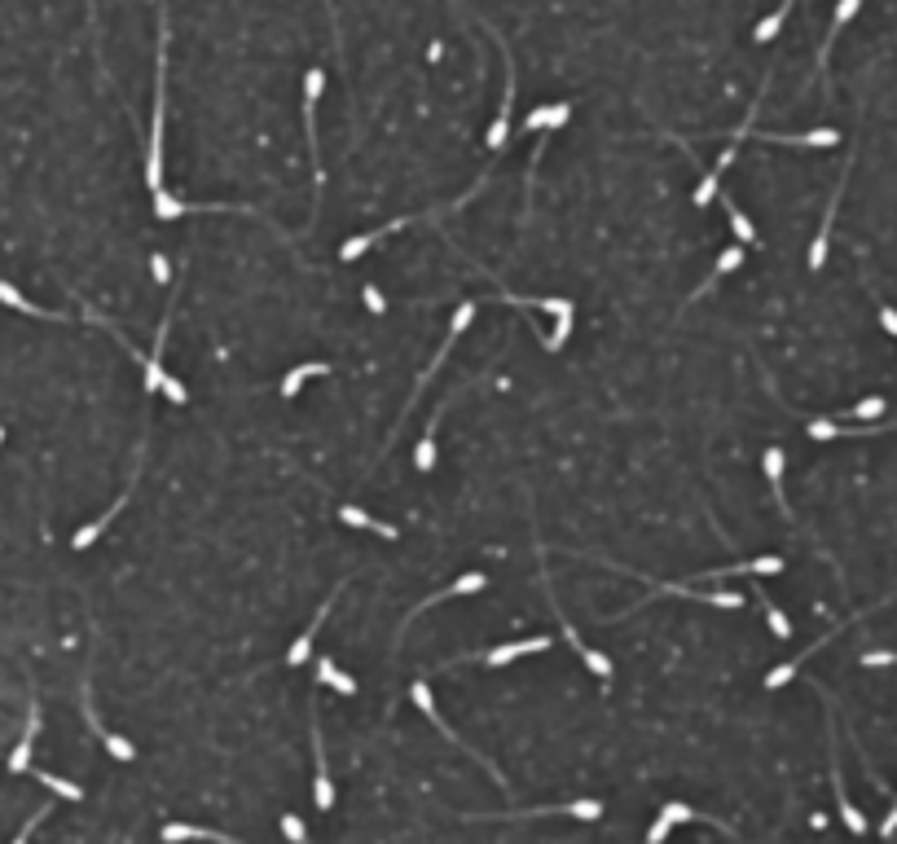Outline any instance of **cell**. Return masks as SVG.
Returning <instances> with one entry per match:
<instances>
[{
    "label": "cell",
    "mask_w": 897,
    "mask_h": 844,
    "mask_svg": "<svg viewBox=\"0 0 897 844\" xmlns=\"http://www.w3.org/2000/svg\"><path fill=\"white\" fill-rule=\"evenodd\" d=\"M168 0L159 5V62H154V119H150V150H146V185L150 194L163 190V137H168Z\"/></svg>",
    "instance_id": "6da1fadb"
},
{
    "label": "cell",
    "mask_w": 897,
    "mask_h": 844,
    "mask_svg": "<svg viewBox=\"0 0 897 844\" xmlns=\"http://www.w3.org/2000/svg\"><path fill=\"white\" fill-rule=\"evenodd\" d=\"M321 88H326V75L308 71L304 75V132H308V159H313L317 194H321V185H326V172H321V150H317V102H321Z\"/></svg>",
    "instance_id": "7a4b0ae2"
},
{
    "label": "cell",
    "mask_w": 897,
    "mask_h": 844,
    "mask_svg": "<svg viewBox=\"0 0 897 844\" xmlns=\"http://www.w3.org/2000/svg\"><path fill=\"white\" fill-rule=\"evenodd\" d=\"M849 172H854V150H849V159H845V172L836 176L832 203H827L823 225H818V238H814V247H810V269H814V273L827 264V247H832V225H836V211H840V194H845V185H849Z\"/></svg>",
    "instance_id": "3957f363"
},
{
    "label": "cell",
    "mask_w": 897,
    "mask_h": 844,
    "mask_svg": "<svg viewBox=\"0 0 897 844\" xmlns=\"http://www.w3.org/2000/svg\"><path fill=\"white\" fill-rule=\"evenodd\" d=\"M308 739H313V752H317V774H313V805L326 814L335 809V783H330V770H326V748H321V721H317V708L308 704Z\"/></svg>",
    "instance_id": "277c9868"
},
{
    "label": "cell",
    "mask_w": 897,
    "mask_h": 844,
    "mask_svg": "<svg viewBox=\"0 0 897 844\" xmlns=\"http://www.w3.org/2000/svg\"><path fill=\"white\" fill-rule=\"evenodd\" d=\"M827 730H832V787H836V805H840V818H845V827L854 831V836H862V831H867V818H862V809H854V801H849V792H845V774H840L836 713H827Z\"/></svg>",
    "instance_id": "5b68a950"
},
{
    "label": "cell",
    "mask_w": 897,
    "mask_h": 844,
    "mask_svg": "<svg viewBox=\"0 0 897 844\" xmlns=\"http://www.w3.org/2000/svg\"><path fill=\"white\" fill-rule=\"evenodd\" d=\"M546 590H550V607H555V616H559V629H563V638H568V642H572V647H577V655H581V660H585V669H590L594 677H603V682H607V677H612V660H607V655H603V651H594V647H590V642H581V633H577V629H572V625H568V616H563V603H559V598H555V585H550V581H546Z\"/></svg>",
    "instance_id": "8992f818"
},
{
    "label": "cell",
    "mask_w": 897,
    "mask_h": 844,
    "mask_svg": "<svg viewBox=\"0 0 897 844\" xmlns=\"http://www.w3.org/2000/svg\"><path fill=\"white\" fill-rule=\"evenodd\" d=\"M80 695H84V717H88V730H93V735L106 743V752H110V757H115V761H137V748H132V743H128L124 735H115V730H106V726H102V717H97V708H93V686H88V677H84V691H80Z\"/></svg>",
    "instance_id": "52a82bcc"
},
{
    "label": "cell",
    "mask_w": 897,
    "mask_h": 844,
    "mask_svg": "<svg viewBox=\"0 0 897 844\" xmlns=\"http://www.w3.org/2000/svg\"><path fill=\"white\" fill-rule=\"evenodd\" d=\"M141 453H146V440H141V449H137V462H132V480H128V488H124V493H119V502L110 506L102 519H93V524H88V528H80V532H75V537H71V546H75V550H88V546H93V541H97V537H102V532L110 528V519H115L119 510H124V502L132 497V488H137V475H141Z\"/></svg>",
    "instance_id": "ba28073f"
},
{
    "label": "cell",
    "mask_w": 897,
    "mask_h": 844,
    "mask_svg": "<svg viewBox=\"0 0 897 844\" xmlns=\"http://www.w3.org/2000/svg\"><path fill=\"white\" fill-rule=\"evenodd\" d=\"M678 823H713L717 831H730L726 823H717V818H708V814H700V809H691V805L673 801V805H664V809H660V818H656V823H651V831H647V840H651V844H660V840H664V836H669V831H673V827H678Z\"/></svg>",
    "instance_id": "9c48e42d"
},
{
    "label": "cell",
    "mask_w": 897,
    "mask_h": 844,
    "mask_svg": "<svg viewBox=\"0 0 897 844\" xmlns=\"http://www.w3.org/2000/svg\"><path fill=\"white\" fill-rule=\"evenodd\" d=\"M409 699H414V704H418V713H423V717H431V721H436V730H440V735H445L449 743H458V748H467V743H462V739H458V735H453V730L445 726V721H440V717H436V699H431V686H427V682H414V686H409ZM467 752H471V748H467ZM471 757H475V761H480V765H489V774H493V779H497V783H506V779H502V774H497V765H493V761H484V752H471Z\"/></svg>",
    "instance_id": "30bf717a"
},
{
    "label": "cell",
    "mask_w": 897,
    "mask_h": 844,
    "mask_svg": "<svg viewBox=\"0 0 897 844\" xmlns=\"http://www.w3.org/2000/svg\"><path fill=\"white\" fill-rule=\"evenodd\" d=\"M36 739H40V699L31 691L27 699V730H22L18 748L9 752V774H27L31 770V752H36Z\"/></svg>",
    "instance_id": "8fae6325"
},
{
    "label": "cell",
    "mask_w": 897,
    "mask_h": 844,
    "mask_svg": "<svg viewBox=\"0 0 897 844\" xmlns=\"http://www.w3.org/2000/svg\"><path fill=\"white\" fill-rule=\"evenodd\" d=\"M497 44H502V58H506V102L502 110H497L493 128H489V150H502L506 146V132H511V106H515V71H511V49H506V40L497 36Z\"/></svg>",
    "instance_id": "7c38bea8"
},
{
    "label": "cell",
    "mask_w": 897,
    "mask_h": 844,
    "mask_svg": "<svg viewBox=\"0 0 897 844\" xmlns=\"http://www.w3.org/2000/svg\"><path fill=\"white\" fill-rule=\"evenodd\" d=\"M343 585H348V581H339V585H335V594H330V598H326V603H321V612L313 616V625H308V629H304V633H299V638L291 642V651H286V664H291V669H299V664H304V660H308V655H313V638H317L321 620H326V612H330V603H335V598L343 594Z\"/></svg>",
    "instance_id": "4fadbf2b"
},
{
    "label": "cell",
    "mask_w": 897,
    "mask_h": 844,
    "mask_svg": "<svg viewBox=\"0 0 897 844\" xmlns=\"http://www.w3.org/2000/svg\"><path fill=\"white\" fill-rule=\"evenodd\" d=\"M550 647V638H524V642H502V647H493V651H480L475 660H484L489 669H502V664H511V660H519V655H537V651H546Z\"/></svg>",
    "instance_id": "5bb4252c"
},
{
    "label": "cell",
    "mask_w": 897,
    "mask_h": 844,
    "mask_svg": "<svg viewBox=\"0 0 897 844\" xmlns=\"http://www.w3.org/2000/svg\"><path fill=\"white\" fill-rule=\"evenodd\" d=\"M480 590H489V576H484V572H462L449 590H436L431 598H423V603L414 607V616L427 612V607H436V603H449V598H462V594H480Z\"/></svg>",
    "instance_id": "9a60e30c"
},
{
    "label": "cell",
    "mask_w": 897,
    "mask_h": 844,
    "mask_svg": "<svg viewBox=\"0 0 897 844\" xmlns=\"http://www.w3.org/2000/svg\"><path fill=\"white\" fill-rule=\"evenodd\" d=\"M788 563L779 554H766V559H748V563H730V568H717V572H700L695 581H722V576H735V572H748V576H779Z\"/></svg>",
    "instance_id": "2e32d148"
},
{
    "label": "cell",
    "mask_w": 897,
    "mask_h": 844,
    "mask_svg": "<svg viewBox=\"0 0 897 844\" xmlns=\"http://www.w3.org/2000/svg\"><path fill=\"white\" fill-rule=\"evenodd\" d=\"M862 9V0H840L836 5V14H832V27H827V40H823V49H818V71H823V88H827V58H832V44H836V36L849 27V18H854Z\"/></svg>",
    "instance_id": "e0dca14e"
},
{
    "label": "cell",
    "mask_w": 897,
    "mask_h": 844,
    "mask_svg": "<svg viewBox=\"0 0 897 844\" xmlns=\"http://www.w3.org/2000/svg\"><path fill=\"white\" fill-rule=\"evenodd\" d=\"M761 141H770V146H810V150H827L840 141L836 128H814V132H801V137H783V132H761Z\"/></svg>",
    "instance_id": "ac0fdd59"
},
{
    "label": "cell",
    "mask_w": 897,
    "mask_h": 844,
    "mask_svg": "<svg viewBox=\"0 0 897 844\" xmlns=\"http://www.w3.org/2000/svg\"><path fill=\"white\" fill-rule=\"evenodd\" d=\"M0 304L14 308V313H22V317H36V321H62V313H49V308H36V304H31V299L22 295L14 282H0Z\"/></svg>",
    "instance_id": "d6986e66"
},
{
    "label": "cell",
    "mask_w": 897,
    "mask_h": 844,
    "mask_svg": "<svg viewBox=\"0 0 897 844\" xmlns=\"http://www.w3.org/2000/svg\"><path fill=\"white\" fill-rule=\"evenodd\" d=\"M401 225H409V220H396V225H387V229H374V233H357V238H348V242H343V247H339V260H343V264L361 260L365 251H370V247H379V242L387 238V233H396Z\"/></svg>",
    "instance_id": "ffe728a7"
},
{
    "label": "cell",
    "mask_w": 897,
    "mask_h": 844,
    "mask_svg": "<svg viewBox=\"0 0 897 844\" xmlns=\"http://www.w3.org/2000/svg\"><path fill=\"white\" fill-rule=\"evenodd\" d=\"M339 519L348 528H361V532H379V537H387V541H396L401 537V528H392V524H383V519H374V515H365L361 506H339Z\"/></svg>",
    "instance_id": "44dd1931"
},
{
    "label": "cell",
    "mask_w": 897,
    "mask_h": 844,
    "mask_svg": "<svg viewBox=\"0 0 897 844\" xmlns=\"http://www.w3.org/2000/svg\"><path fill=\"white\" fill-rule=\"evenodd\" d=\"M168 844L176 840H216V844H234V836H225V831H212V827H190V823H168L159 831Z\"/></svg>",
    "instance_id": "7402d4cb"
},
{
    "label": "cell",
    "mask_w": 897,
    "mask_h": 844,
    "mask_svg": "<svg viewBox=\"0 0 897 844\" xmlns=\"http://www.w3.org/2000/svg\"><path fill=\"white\" fill-rule=\"evenodd\" d=\"M572 119V106L559 102V106H537L533 115L524 119V132H541V128H563Z\"/></svg>",
    "instance_id": "603a6c76"
},
{
    "label": "cell",
    "mask_w": 897,
    "mask_h": 844,
    "mask_svg": "<svg viewBox=\"0 0 897 844\" xmlns=\"http://www.w3.org/2000/svg\"><path fill=\"white\" fill-rule=\"evenodd\" d=\"M739 264H744V242H739V247H726L722 255H717L713 273H708V277H704V286H700V291H695V295L713 291V286H717V282H722V277H726V273H735V269H739Z\"/></svg>",
    "instance_id": "cb8c5ba5"
},
{
    "label": "cell",
    "mask_w": 897,
    "mask_h": 844,
    "mask_svg": "<svg viewBox=\"0 0 897 844\" xmlns=\"http://www.w3.org/2000/svg\"><path fill=\"white\" fill-rule=\"evenodd\" d=\"M326 374H330V365H326V361H308V365H295V370H291V374H286V379H282V387H278V392H282V396H295V392H299V387H304L308 379H326Z\"/></svg>",
    "instance_id": "d4e9b609"
},
{
    "label": "cell",
    "mask_w": 897,
    "mask_h": 844,
    "mask_svg": "<svg viewBox=\"0 0 897 844\" xmlns=\"http://www.w3.org/2000/svg\"><path fill=\"white\" fill-rule=\"evenodd\" d=\"M827 638H832V633H827ZM827 638H823V642H827ZM823 642H814V647H810V651H801V655H796V660H788V664H779V669H770V673H766V691H779V686H788V682H792V677H796V673H801V664H805V660H810V655H814L818 647H823Z\"/></svg>",
    "instance_id": "484cf974"
},
{
    "label": "cell",
    "mask_w": 897,
    "mask_h": 844,
    "mask_svg": "<svg viewBox=\"0 0 897 844\" xmlns=\"http://www.w3.org/2000/svg\"><path fill=\"white\" fill-rule=\"evenodd\" d=\"M445 405H449V401H445ZM445 405L436 409V418L427 422L423 440H418V453H414V466H418V471H431V466H436V427H440V414H445Z\"/></svg>",
    "instance_id": "4316f807"
},
{
    "label": "cell",
    "mask_w": 897,
    "mask_h": 844,
    "mask_svg": "<svg viewBox=\"0 0 897 844\" xmlns=\"http://www.w3.org/2000/svg\"><path fill=\"white\" fill-rule=\"evenodd\" d=\"M317 677H321L326 686H335L339 695H357V677L343 673V669H335V660H326V655L317 660Z\"/></svg>",
    "instance_id": "83f0119b"
},
{
    "label": "cell",
    "mask_w": 897,
    "mask_h": 844,
    "mask_svg": "<svg viewBox=\"0 0 897 844\" xmlns=\"http://www.w3.org/2000/svg\"><path fill=\"white\" fill-rule=\"evenodd\" d=\"M722 207H726V220H730V229H735V238L744 242V247H752V242H757V225H752L744 211H739V203H735L730 194L722 198Z\"/></svg>",
    "instance_id": "f1b7e54d"
},
{
    "label": "cell",
    "mask_w": 897,
    "mask_h": 844,
    "mask_svg": "<svg viewBox=\"0 0 897 844\" xmlns=\"http://www.w3.org/2000/svg\"><path fill=\"white\" fill-rule=\"evenodd\" d=\"M761 466H766V480H770V488H774V502H779V506H783V515H788V497H783V449H766Z\"/></svg>",
    "instance_id": "f546056e"
},
{
    "label": "cell",
    "mask_w": 897,
    "mask_h": 844,
    "mask_svg": "<svg viewBox=\"0 0 897 844\" xmlns=\"http://www.w3.org/2000/svg\"><path fill=\"white\" fill-rule=\"evenodd\" d=\"M792 5H796V0H783V5L774 9V14H770L766 22H757V31H752V40H757V44H770V40H774V36H779V31H783V22H788Z\"/></svg>",
    "instance_id": "4dcf8cb0"
},
{
    "label": "cell",
    "mask_w": 897,
    "mask_h": 844,
    "mask_svg": "<svg viewBox=\"0 0 897 844\" xmlns=\"http://www.w3.org/2000/svg\"><path fill=\"white\" fill-rule=\"evenodd\" d=\"M36 779H40L44 787H53V792L62 796V801H84V787H80V783H71V779H62V774H44V770H36Z\"/></svg>",
    "instance_id": "1f68e13d"
},
{
    "label": "cell",
    "mask_w": 897,
    "mask_h": 844,
    "mask_svg": "<svg viewBox=\"0 0 897 844\" xmlns=\"http://www.w3.org/2000/svg\"><path fill=\"white\" fill-rule=\"evenodd\" d=\"M154 216H159V220H181V216H190V211H185L181 198H172L168 190H154Z\"/></svg>",
    "instance_id": "d6a6232c"
},
{
    "label": "cell",
    "mask_w": 897,
    "mask_h": 844,
    "mask_svg": "<svg viewBox=\"0 0 897 844\" xmlns=\"http://www.w3.org/2000/svg\"><path fill=\"white\" fill-rule=\"evenodd\" d=\"M757 598H761V612H766V620H770V633H774V638H783V642H788V638H792V620L783 616V612L770 603L766 594H757Z\"/></svg>",
    "instance_id": "836d02e7"
},
{
    "label": "cell",
    "mask_w": 897,
    "mask_h": 844,
    "mask_svg": "<svg viewBox=\"0 0 897 844\" xmlns=\"http://www.w3.org/2000/svg\"><path fill=\"white\" fill-rule=\"evenodd\" d=\"M717 181H722V172H704V181L695 185V207H708L717 198Z\"/></svg>",
    "instance_id": "e575fe53"
},
{
    "label": "cell",
    "mask_w": 897,
    "mask_h": 844,
    "mask_svg": "<svg viewBox=\"0 0 897 844\" xmlns=\"http://www.w3.org/2000/svg\"><path fill=\"white\" fill-rule=\"evenodd\" d=\"M884 414V396H867V401H858L849 414H840V418H880Z\"/></svg>",
    "instance_id": "d590c367"
},
{
    "label": "cell",
    "mask_w": 897,
    "mask_h": 844,
    "mask_svg": "<svg viewBox=\"0 0 897 844\" xmlns=\"http://www.w3.org/2000/svg\"><path fill=\"white\" fill-rule=\"evenodd\" d=\"M563 814L581 818V823H594V818L603 814V805H598V801H577V805H563Z\"/></svg>",
    "instance_id": "8d00e7d4"
},
{
    "label": "cell",
    "mask_w": 897,
    "mask_h": 844,
    "mask_svg": "<svg viewBox=\"0 0 897 844\" xmlns=\"http://www.w3.org/2000/svg\"><path fill=\"white\" fill-rule=\"evenodd\" d=\"M862 669H889V664H897V651H862Z\"/></svg>",
    "instance_id": "74e56055"
},
{
    "label": "cell",
    "mask_w": 897,
    "mask_h": 844,
    "mask_svg": "<svg viewBox=\"0 0 897 844\" xmlns=\"http://www.w3.org/2000/svg\"><path fill=\"white\" fill-rule=\"evenodd\" d=\"M282 836H286V840H295V844H308V831H304V823H299L295 814H286V818H282Z\"/></svg>",
    "instance_id": "f35d334b"
},
{
    "label": "cell",
    "mask_w": 897,
    "mask_h": 844,
    "mask_svg": "<svg viewBox=\"0 0 897 844\" xmlns=\"http://www.w3.org/2000/svg\"><path fill=\"white\" fill-rule=\"evenodd\" d=\"M150 273H154V282H159V286H168V277H172V273H168V255L154 251V255H150Z\"/></svg>",
    "instance_id": "ab89813d"
},
{
    "label": "cell",
    "mask_w": 897,
    "mask_h": 844,
    "mask_svg": "<svg viewBox=\"0 0 897 844\" xmlns=\"http://www.w3.org/2000/svg\"><path fill=\"white\" fill-rule=\"evenodd\" d=\"M365 308H370V313H387V299L379 295V286H365Z\"/></svg>",
    "instance_id": "60d3db41"
},
{
    "label": "cell",
    "mask_w": 897,
    "mask_h": 844,
    "mask_svg": "<svg viewBox=\"0 0 897 844\" xmlns=\"http://www.w3.org/2000/svg\"><path fill=\"white\" fill-rule=\"evenodd\" d=\"M880 326L889 330V335L897 339V308H889V304H880Z\"/></svg>",
    "instance_id": "b9f144b4"
},
{
    "label": "cell",
    "mask_w": 897,
    "mask_h": 844,
    "mask_svg": "<svg viewBox=\"0 0 897 844\" xmlns=\"http://www.w3.org/2000/svg\"><path fill=\"white\" fill-rule=\"evenodd\" d=\"M880 836H884V840H893V836H897V801H893V809H889V814H884V823H880Z\"/></svg>",
    "instance_id": "7bdbcfd3"
},
{
    "label": "cell",
    "mask_w": 897,
    "mask_h": 844,
    "mask_svg": "<svg viewBox=\"0 0 897 844\" xmlns=\"http://www.w3.org/2000/svg\"><path fill=\"white\" fill-rule=\"evenodd\" d=\"M49 809H53V805H44V809H36V818H31V823H27V827H22V831H18V840H27V836H31V831H36V827L44 823V818H49Z\"/></svg>",
    "instance_id": "ee69618b"
},
{
    "label": "cell",
    "mask_w": 897,
    "mask_h": 844,
    "mask_svg": "<svg viewBox=\"0 0 897 844\" xmlns=\"http://www.w3.org/2000/svg\"><path fill=\"white\" fill-rule=\"evenodd\" d=\"M326 14H330V27H335V53L343 58V36H339V18H335V0H326Z\"/></svg>",
    "instance_id": "f6af8a7d"
},
{
    "label": "cell",
    "mask_w": 897,
    "mask_h": 844,
    "mask_svg": "<svg viewBox=\"0 0 897 844\" xmlns=\"http://www.w3.org/2000/svg\"><path fill=\"white\" fill-rule=\"evenodd\" d=\"M0 444H5V427H0Z\"/></svg>",
    "instance_id": "bcb514c9"
}]
</instances>
